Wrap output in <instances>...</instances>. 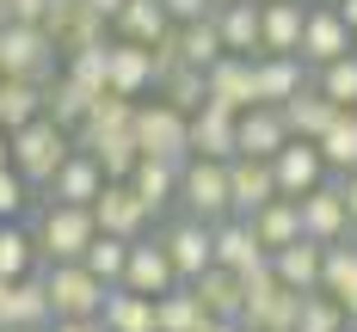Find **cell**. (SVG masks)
<instances>
[{"label": "cell", "mask_w": 357, "mask_h": 332, "mask_svg": "<svg viewBox=\"0 0 357 332\" xmlns=\"http://www.w3.org/2000/svg\"><path fill=\"white\" fill-rule=\"evenodd\" d=\"M68 160H74V136L62 129V123H50V117H37L31 129L13 136V173L31 184V191H50Z\"/></svg>", "instance_id": "cell-1"}, {"label": "cell", "mask_w": 357, "mask_h": 332, "mask_svg": "<svg viewBox=\"0 0 357 332\" xmlns=\"http://www.w3.org/2000/svg\"><path fill=\"white\" fill-rule=\"evenodd\" d=\"M31 234H37L43 264H80V258L93 253V240H99V216L93 210H74V203H43Z\"/></svg>", "instance_id": "cell-2"}, {"label": "cell", "mask_w": 357, "mask_h": 332, "mask_svg": "<svg viewBox=\"0 0 357 332\" xmlns=\"http://www.w3.org/2000/svg\"><path fill=\"white\" fill-rule=\"evenodd\" d=\"M43 290H50L56 320H105L111 283H99L86 264H43Z\"/></svg>", "instance_id": "cell-3"}, {"label": "cell", "mask_w": 357, "mask_h": 332, "mask_svg": "<svg viewBox=\"0 0 357 332\" xmlns=\"http://www.w3.org/2000/svg\"><path fill=\"white\" fill-rule=\"evenodd\" d=\"M136 148H142V160L185 166V160H191V117H185V111H173L167 99L136 105Z\"/></svg>", "instance_id": "cell-4"}, {"label": "cell", "mask_w": 357, "mask_h": 332, "mask_svg": "<svg viewBox=\"0 0 357 332\" xmlns=\"http://www.w3.org/2000/svg\"><path fill=\"white\" fill-rule=\"evenodd\" d=\"M178 203H185V216L210 221H234V184H228V166L222 160H185V173H178Z\"/></svg>", "instance_id": "cell-5"}, {"label": "cell", "mask_w": 357, "mask_h": 332, "mask_svg": "<svg viewBox=\"0 0 357 332\" xmlns=\"http://www.w3.org/2000/svg\"><path fill=\"white\" fill-rule=\"evenodd\" d=\"M56 43L43 25H6L0 31V80H31V86H50L56 80Z\"/></svg>", "instance_id": "cell-6"}, {"label": "cell", "mask_w": 357, "mask_h": 332, "mask_svg": "<svg viewBox=\"0 0 357 332\" xmlns=\"http://www.w3.org/2000/svg\"><path fill=\"white\" fill-rule=\"evenodd\" d=\"M43 31H50V43H56V56L68 62V56H80V49H99V43H111V19L93 6V0H50V19H43Z\"/></svg>", "instance_id": "cell-7"}, {"label": "cell", "mask_w": 357, "mask_h": 332, "mask_svg": "<svg viewBox=\"0 0 357 332\" xmlns=\"http://www.w3.org/2000/svg\"><path fill=\"white\" fill-rule=\"evenodd\" d=\"M296 314H302V295L278 283V271H259L247 277V332H296Z\"/></svg>", "instance_id": "cell-8"}, {"label": "cell", "mask_w": 357, "mask_h": 332, "mask_svg": "<svg viewBox=\"0 0 357 332\" xmlns=\"http://www.w3.org/2000/svg\"><path fill=\"white\" fill-rule=\"evenodd\" d=\"M345 56H357V31L345 25V13L326 0V6H308V31H302V62L321 74L333 68V62H345Z\"/></svg>", "instance_id": "cell-9"}, {"label": "cell", "mask_w": 357, "mask_h": 332, "mask_svg": "<svg viewBox=\"0 0 357 332\" xmlns=\"http://www.w3.org/2000/svg\"><path fill=\"white\" fill-rule=\"evenodd\" d=\"M160 246H167V258H173L178 283H197L204 271H215V228L197 216H178L167 234H160Z\"/></svg>", "instance_id": "cell-10"}, {"label": "cell", "mask_w": 357, "mask_h": 332, "mask_svg": "<svg viewBox=\"0 0 357 332\" xmlns=\"http://www.w3.org/2000/svg\"><path fill=\"white\" fill-rule=\"evenodd\" d=\"M302 234H308V240H321V246H345V240L357 234L339 179H326L321 191H308V197H302Z\"/></svg>", "instance_id": "cell-11"}, {"label": "cell", "mask_w": 357, "mask_h": 332, "mask_svg": "<svg viewBox=\"0 0 357 332\" xmlns=\"http://www.w3.org/2000/svg\"><path fill=\"white\" fill-rule=\"evenodd\" d=\"M93 216H99V234H111V240H148L154 210L136 197V184L123 179V184H105V197L93 203Z\"/></svg>", "instance_id": "cell-12"}, {"label": "cell", "mask_w": 357, "mask_h": 332, "mask_svg": "<svg viewBox=\"0 0 357 332\" xmlns=\"http://www.w3.org/2000/svg\"><path fill=\"white\" fill-rule=\"evenodd\" d=\"M271 173H278V191L284 197H308V191H321L326 179H333V166H326V154H321V142H289L278 160H271Z\"/></svg>", "instance_id": "cell-13"}, {"label": "cell", "mask_w": 357, "mask_h": 332, "mask_svg": "<svg viewBox=\"0 0 357 332\" xmlns=\"http://www.w3.org/2000/svg\"><path fill=\"white\" fill-rule=\"evenodd\" d=\"M210 105L234 111V117L259 111V62H247V56H222V62L210 68Z\"/></svg>", "instance_id": "cell-14"}, {"label": "cell", "mask_w": 357, "mask_h": 332, "mask_svg": "<svg viewBox=\"0 0 357 332\" xmlns=\"http://www.w3.org/2000/svg\"><path fill=\"white\" fill-rule=\"evenodd\" d=\"M191 160H241V117L222 105H204L191 117Z\"/></svg>", "instance_id": "cell-15"}, {"label": "cell", "mask_w": 357, "mask_h": 332, "mask_svg": "<svg viewBox=\"0 0 357 332\" xmlns=\"http://www.w3.org/2000/svg\"><path fill=\"white\" fill-rule=\"evenodd\" d=\"M215 264L222 271H234V277H259V271H271V253H265V240L252 234V221H222L215 228Z\"/></svg>", "instance_id": "cell-16"}, {"label": "cell", "mask_w": 357, "mask_h": 332, "mask_svg": "<svg viewBox=\"0 0 357 332\" xmlns=\"http://www.w3.org/2000/svg\"><path fill=\"white\" fill-rule=\"evenodd\" d=\"M228 184H234V216L252 221L265 203H278L284 191H278V173H271V160H228Z\"/></svg>", "instance_id": "cell-17"}, {"label": "cell", "mask_w": 357, "mask_h": 332, "mask_svg": "<svg viewBox=\"0 0 357 332\" xmlns=\"http://www.w3.org/2000/svg\"><path fill=\"white\" fill-rule=\"evenodd\" d=\"M148 86H160V74H154V49H148V43H123V37H111V93L142 105Z\"/></svg>", "instance_id": "cell-18"}, {"label": "cell", "mask_w": 357, "mask_h": 332, "mask_svg": "<svg viewBox=\"0 0 357 332\" xmlns=\"http://www.w3.org/2000/svg\"><path fill=\"white\" fill-rule=\"evenodd\" d=\"M271 271H278V283L296 295H314L326 290V246L321 240H296L284 253H271Z\"/></svg>", "instance_id": "cell-19"}, {"label": "cell", "mask_w": 357, "mask_h": 332, "mask_svg": "<svg viewBox=\"0 0 357 332\" xmlns=\"http://www.w3.org/2000/svg\"><path fill=\"white\" fill-rule=\"evenodd\" d=\"M56 326V308H50V290H43V271L13 283L6 295V314H0V332H50Z\"/></svg>", "instance_id": "cell-20"}, {"label": "cell", "mask_w": 357, "mask_h": 332, "mask_svg": "<svg viewBox=\"0 0 357 332\" xmlns=\"http://www.w3.org/2000/svg\"><path fill=\"white\" fill-rule=\"evenodd\" d=\"M123 290L154 295V301L178 290V271H173V258H167V246H160V240H136V253H130V271H123Z\"/></svg>", "instance_id": "cell-21"}, {"label": "cell", "mask_w": 357, "mask_h": 332, "mask_svg": "<svg viewBox=\"0 0 357 332\" xmlns=\"http://www.w3.org/2000/svg\"><path fill=\"white\" fill-rule=\"evenodd\" d=\"M105 166H99V160H93V154H80V148H74V160L68 166H62V173H56V184H50V203H74V210H93V203H99V197H105Z\"/></svg>", "instance_id": "cell-22"}, {"label": "cell", "mask_w": 357, "mask_h": 332, "mask_svg": "<svg viewBox=\"0 0 357 332\" xmlns=\"http://www.w3.org/2000/svg\"><path fill=\"white\" fill-rule=\"evenodd\" d=\"M215 25H222V43H228V56H247V62H259V56H265V13H259V0L215 6Z\"/></svg>", "instance_id": "cell-23"}, {"label": "cell", "mask_w": 357, "mask_h": 332, "mask_svg": "<svg viewBox=\"0 0 357 332\" xmlns=\"http://www.w3.org/2000/svg\"><path fill=\"white\" fill-rule=\"evenodd\" d=\"M191 295L204 301V314H210V320H234V326L247 320V277H234V271H222V264L204 271V277L191 283Z\"/></svg>", "instance_id": "cell-24"}, {"label": "cell", "mask_w": 357, "mask_h": 332, "mask_svg": "<svg viewBox=\"0 0 357 332\" xmlns=\"http://www.w3.org/2000/svg\"><path fill=\"white\" fill-rule=\"evenodd\" d=\"M289 142H296V136H289V123H284L278 105H259V111L241 117V154H247V160H278Z\"/></svg>", "instance_id": "cell-25"}, {"label": "cell", "mask_w": 357, "mask_h": 332, "mask_svg": "<svg viewBox=\"0 0 357 332\" xmlns=\"http://www.w3.org/2000/svg\"><path fill=\"white\" fill-rule=\"evenodd\" d=\"M259 13H265V56H302L308 6L302 0H259Z\"/></svg>", "instance_id": "cell-26"}, {"label": "cell", "mask_w": 357, "mask_h": 332, "mask_svg": "<svg viewBox=\"0 0 357 332\" xmlns=\"http://www.w3.org/2000/svg\"><path fill=\"white\" fill-rule=\"evenodd\" d=\"M296 93H308V62L302 56H259V105L284 111Z\"/></svg>", "instance_id": "cell-27"}, {"label": "cell", "mask_w": 357, "mask_h": 332, "mask_svg": "<svg viewBox=\"0 0 357 332\" xmlns=\"http://www.w3.org/2000/svg\"><path fill=\"white\" fill-rule=\"evenodd\" d=\"M173 31V13L160 6V0H123V13L111 19V37H123V43H160V37Z\"/></svg>", "instance_id": "cell-28"}, {"label": "cell", "mask_w": 357, "mask_h": 332, "mask_svg": "<svg viewBox=\"0 0 357 332\" xmlns=\"http://www.w3.org/2000/svg\"><path fill=\"white\" fill-rule=\"evenodd\" d=\"M93 105H99V99H93L86 86H74L68 74H56V80L43 86V117H50V123H62L68 136H80V129H86Z\"/></svg>", "instance_id": "cell-29"}, {"label": "cell", "mask_w": 357, "mask_h": 332, "mask_svg": "<svg viewBox=\"0 0 357 332\" xmlns=\"http://www.w3.org/2000/svg\"><path fill=\"white\" fill-rule=\"evenodd\" d=\"M284 123H289V136H296V142H321L326 129L339 123V105L326 99L321 86H308V93H296V99L284 105Z\"/></svg>", "instance_id": "cell-30"}, {"label": "cell", "mask_w": 357, "mask_h": 332, "mask_svg": "<svg viewBox=\"0 0 357 332\" xmlns=\"http://www.w3.org/2000/svg\"><path fill=\"white\" fill-rule=\"evenodd\" d=\"M43 271V253H37V234L19 228V221H0V277L6 283H25Z\"/></svg>", "instance_id": "cell-31"}, {"label": "cell", "mask_w": 357, "mask_h": 332, "mask_svg": "<svg viewBox=\"0 0 357 332\" xmlns=\"http://www.w3.org/2000/svg\"><path fill=\"white\" fill-rule=\"evenodd\" d=\"M252 234L265 240V253H284V246H296V240H308V234H302V203H296V197L265 203V210L252 216Z\"/></svg>", "instance_id": "cell-32"}, {"label": "cell", "mask_w": 357, "mask_h": 332, "mask_svg": "<svg viewBox=\"0 0 357 332\" xmlns=\"http://www.w3.org/2000/svg\"><path fill=\"white\" fill-rule=\"evenodd\" d=\"M105 326L111 332H160V301L154 295H136V290H111Z\"/></svg>", "instance_id": "cell-33"}, {"label": "cell", "mask_w": 357, "mask_h": 332, "mask_svg": "<svg viewBox=\"0 0 357 332\" xmlns=\"http://www.w3.org/2000/svg\"><path fill=\"white\" fill-rule=\"evenodd\" d=\"M37 117H43V86H31V80H0V129L19 136V129H31Z\"/></svg>", "instance_id": "cell-34"}, {"label": "cell", "mask_w": 357, "mask_h": 332, "mask_svg": "<svg viewBox=\"0 0 357 332\" xmlns=\"http://www.w3.org/2000/svg\"><path fill=\"white\" fill-rule=\"evenodd\" d=\"M326 295L357 326V246H326Z\"/></svg>", "instance_id": "cell-35"}, {"label": "cell", "mask_w": 357, "mask_h": 332, "mask_svg": "<svg viewBox=\"0 0 357 332\" xmlns=\"http://www.w3.org/2000/svg\"><path fill=\"white\" fill-rule=\"evenodd\" d=\"M178 173H185V166H167V160H142L130 184H136V197H142L148 210L160 216L167 203H178Z\"/></svg>", "instance_id": "cell-36"}, {"label": "cell", "mask_w": 357, "mask_h": 332, "mask_svg": "<svg viewBox=\"0 0 357 332\" xmlns=\"http://www.w3.org/2000/svg\"><path fill=\"white\" fill-rule=\"evenodd\" d=\"M178 37H185V68H204L210 74L222 56H228V43H222V25H215V13L210 19H197V25H178Z\"/></svg>", "instance_id": "cell-37"}, {"label": "cell", "mask_w": 357, "mask_h": 332, "mask_svg": "<svg viewBox=\"0 0 357 332\" xmlns=\"http://www.w3.org/2000/svg\"><path fill=\"white\" fill-rule=\"evenodd\" d=\"M154 93H160V99H167L173 111H185V117H197V111L210 105V74H204V68H178L173 80H160Z\"/></svg>", "instance_id": "cell-38"}, {"label": "cell", "mask_w": 357, "mask_h": 332, "mask_svg": "<svg viewBox=\"0 0 357 332\" xmlns=\"http://www.w3.org/2000/svg\"><path fill=\"white\" fill-rule=\"evenodd\" d=\"M130 253H136V240H111V234H99L93 240V253L80 258L99 283H111V290H123V271H130Z\"/></svg>", "instance_id": "cell-39"}, {"label": "cell", "mask_w": 357, "mask_h": 332, "mask_svg": "<svg viewBox=\"0 0 357 332\" xmlns=\"http://www.w3.org/2000/svg\"><path fill=\"white\" fill-rule=\"evenodd\" d=\"M321 154H326V166H333L339 179L357 173V111H339V123L321 136Z\"/></svg>", "instance_id": "cell-40"}, {"label": "cell", "mask_w": 357, "mask_h": 332, "mask_svg": "<svg viewBox=\"0 0 357 332\" xmlns=\"http://www.w3.org/2000/svg\"><path fill=\"white\" fill-rule=\"evenodd\" d=\"M62 74H68L74 86H86L93 99H105V93H111V43H99V49H80V56H68V62H62Z\"/></svg>", "instance_id": "cell-41"}, {"label": "cell", "mask_w": 357, "mask_h": 332, "mask_svg": "<svg viewBox=\"0 0 357 332\" xmlns=\"http://www.w3.org/2000/svg\"><path fill=\"white\" fill-rule=\"evenodd\" d=\"M204 320H210V314H204V301L191 295V283H178L173 295H160V332H197Z\"/></svg>", "instance_id": "cell-42"}, {"label": "cell", "mask_w": 357, "mask_h": 332, "mask_svg": "<svg viewBox=\"0 0 357 332\" xmlns=\"http://www.w3.org/2000/svg\"><path fill=\"white\" fill-rule=\"evenodd\" d=\"M351 320H345V308L333 301L326 290H314V295H302V314H296V332H345Z\"/></svg>", "instance_id": "cell-43"}, {"label": "cell", "mask_w": 357, "mask_h": 332, "mask_svg": "<svg viewBox=\"0 0 357 332\" xmlns=\"http://www.w3.org/2000/svg\"><path fill=\"white\" fill-rule=\"evenodd\" d=\"M314 86H321L339 111H357V56H345V62L321 68V74H314Z\"/></svg>", "instance_id": "cell-44"}, {"label": "cell", "mask_w": 357, "mask_h": 332, "mask_svg": "<svg viewBox=\"0 0 357 332\" xmlns=\"http://www.w3.org/2000/svg\"><path fill=\"white\" fill-rule=\"evenodd\" d=\"M25 203H31V184L6 166V173H0V221H19V216H25Z\"/></svg>", "instance_id": "cell-45"}, {"label": "cell", "mask_w": 357, "mask_h": 332, "mask_svg": "<svg viewBox=\"0 0 357 332\" xmlns=\"http://www.w3.org/2000/svg\"><path fill=\"white\" fill-rule=\"evenodd\" d=\"M167 13H173V25H197V19H210L215 0H160Z\"/></svg>", "instance_id": "cell-46"}, {"label": "cell", "mask_w": 357, "mask_h": 332, "mask_svg": "<svg viewBox=\"0 0 357 332\" xmlns=\"http://www.w3.org/2000/svg\"><path fill=\"white\" fill-rule=\"evenodd\" d=\"M6 19L13 25H43L50 19V0H6Z\"/></svg>", "instance_id": "cell-47"}, {"label": "cell", "mask_w": 357, "mask_h": 332, "mask_svg": "<svg viewBox=\"0 0 357 332\" xmlns=\"http://www.w3.org/2000/svg\"><path fill=\"white\" fill-rule=\"evenodd\" d=\"M50 332H111V326H105V320H56Z\"/></svg>", "instance_id": "cell-48"}, {"label": "cell", "mask_w": 357, "mask_h": 332, "mask_svg": "<svg viewBox=\"0 0 357 332\" xmlns=\"http://www.w3.org/2000/svg\"><path fill=\"white\" fill-rule=\"evenodd\" d=\"M339 191H345V210H351V228H357V173H351V179H339Z\"/></svg>", "instance_id": "cell-49"}, {"label": "cell", "mask_w": 357, "mask_h": 332, "mask_svg": "<svg viewBox=\"0 0 357 332\" xmlns=\"http://www.w3.org/2000/svg\"><path fill=\"white\" fill-rule=\"evenodd\" d=\"M197 332H247V326H234V320H204Z\"/></svg>", "instance_id": "cell-50"}, {"label": "cell", "mask_w": 357, "mask_h": 332, "mask_svg": "<svg viewBox=\"0 0 357 332\" xmlns=\"http://www.w3.org/2000/svg\"><path fill=\"white\" fill-rule=\"evenodd\" d=\"M6 166H13V136L0 129V173H6Z\"/></svg>", "instance_id": "cell-51"}, {"label": "cell", "mask_w": 357, "mask_h": 332, "mask_svg": "<svg viewBox=\"0 0 357 332\" xmlns=\"http://www.w3.org/2000/svg\"><path fill=\"white\" fill-rule=\"evenodd\" d=\"M333 6L345 13V25H351V31H357V0H333Z\"/></svg>", "instance_id": "cell-52"}, {"label": "cell", "mask_w": 357, "mask_h": 332, "mask_svg": "<svg viewBox=\"0 0 357 332\" xmlns=\"http://www.w3.org/2000/svg\"><path fill=\"white\" fill-rule=\"evenodd\" d=\"M93 6H99L105 19H117V13H123V0H93Z\"/></svg>", "instance_id": "cell-53"}, {"label": "cell", "mask_w": 357, "mask_h": 332, "mask_svg": "<svg viewBox=\"0 0 357 332\" xmlns=\"http://www.w3.org/2000/svg\"><path fill=\"white\" fill-rule=\"evenodd\" d=\"M6 295H13V283H6V277H0V314H6Z\"/></svg>", "instance_id": "cell-54"}, {"label": "cell", "mask_w": 357, "mask_h": 332, "mask_svg": "<svg viewBox=\"0 0 357 332\" xmlns=\"http://www.w3.org/2000/svg\"><path fill=\"white\" fill-rule=\"evenodd\" d=\"M215 6H234V0H215Z\"/></svg>", "instance_id": "cell-55"}]
</instances>
